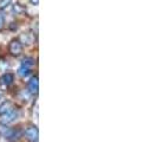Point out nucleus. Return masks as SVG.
<instances>
[{
    "mask_svg": "<svg viewBox=\"0 0 157 142\" xmlns=\"http://www.w3.org/2000/svg\"><path fill=\"white\" fill-rule=\"evenodd\" d=\"M8 51L14 56H19L23 52V44L19 40H12L8 45Z\"/></svg>",
    "mask_w": 157,
    "mask_h": 142,
    "instance_id": "obj_4",
    "label": "nucleus"
},
{
    "mask_svg": "<svg viewBox=\"0 0 157 142\" xmlns=\"http://www.w3.org/2000/svg\"><path fill=\"white\" fill-rule=\"evenodd\" d=\"M32 65H33L32 59H24L23 63H21V65H20V68H19V70H18L19 76H21V77L27 76V75L30 73V70H31Z\"/></svg>",
    "mask_w": 157,
    "mask_h": 142,
    "instance_id": "obj_3",
    "label": "nucleus"
},
{
    "mask_svg": "<svg viewBox=\"0 0 157 142\" xmlns=\"http://www.w3.org/2000/svg\"><path fill=\"white\" fill-rule=\"evenodd\" d=\"M12 109V102L10 101H6L1 107H0V114H4V112H7Z\"/></svg>",
    "mask_w": 157,
    "mask_h": 142,
    "instance_id": "obj_7",
    "label": "nucleus"
},
{
    "mask_svg": "<svg viewBox=\"0 0 157 142\" xmlns=\"http://www.w3.org/2000/svg\"><path fill=\"white\" fill-rule=\"evenodd\" d=\"M21 40L25 44H32L33 43V36L31 33H25V34L21 36Z\"/></svg>",
    "mask_w": 157,
    "mask_h": 142,
    "instance_id": "obj_8",
    "label": "nucleus"
},
{
    "mask_svg": "<svg viewBox=\"0 0 157 142\" xmlns=\"http://www.w3.org/2000/svg\"><path fill=\"white\" fill-rule=\"evenodd\" d=\"M29 90L31 91L32 94H38V90H39V81H38V77L34 76L30 79L29 82Z\"/></svg>",
    "mask_w": 157,
    "mask_h": 142,
    "instance_id": "obj_6",
    "label": "nucleus"
},
{
    "mask_svg": "<svg viewBox=\"0 0 157 142\" xmlns=\"http://www.w3.org/2000/svg\"><path fill=\"white\" fill-rule=\"evenodd\" d=\"M2 95H4V94H2V91H0V98L2 97Z\"/></svg>",
    "mask_w": 157,
    "mask_h": 142,
    "instance_id": "obj_12",
    "label": "nucleus"
},
{
    "mask_svg": "<svg viewBox=\"0 0 157 142\" xmlns=\"http://www.w3.org/2000/svg\"><path fill=\"white\" fill-rule=\"evenodd\" d=\"M31 2L33 5H38V2H39V0H31Z\"/></svg>",
    "mask_w": 157,
    "mask_h": 142,
    "instance_id": "obj_10",
    "label": "nucleus"
},
{
    "mask_svg": "<svg viewBox=\"0 0 157 142\" xmlns=\"http://www.w3.org/2000/svg\"><path fill=\"white\" fill-rule=\"evenodd\" d=\"M12 0H0V8H4L11 4Z\"/></svg>",
    "mask_w": 157,
    "mask_h": 142,
    "instance_id": "obj_9",
    "label": "nucleus"
},
{
    "mask_svg": "<svg viewBox=\"0 0 157 142\" xmlns=\"http://www.w3.org/2000/svg\"><path fill=\"white\" fill-rule=\"evenodd\" d=\"M25 137L31 142H37L38 141V137H39V132H38V128L37 127H29L26 128L25 130Z\"/></svg>",
    "mask_w": 157,
    "mask_h": 142,
    "instance_id": "obj_2",
    "label": "nucleus"
},
{
    "mask_svg": "<svg viewBox=\"0 0 157 142\" xmlns=\"http://www.w3.org/2000/svg\"><path fill=\"white\" fill-rule=\"evenodd\" d=\"M19 117V112L16 109H11L7 112H4L0 115V123L6 126V124H10L12 122H14L17 118Z\"/></svg>",
    "mask_w": 157,
    "mask_h": 142,
    "instance_id": "obj_1",
    "label": "nucleus"
},
{
    "mask_svg": "<svg viewBox=\"0 0 157 142\" xmlns=\"http://www.w3.org/2000/svg\"><path fill=\"white\" fill-rule=\"evenodd\" d=\"M13 81H14V75L11 73V72H6L0 77V84L8 87V85H11L13 83Z\"/></svg>",
    "mask_w": 157,
    "mask_h": 142,
    "instance_id": "obj_5",
    "label": "nucleus"
},
{
    "mask_svg": "<svg viewBox=\"0 0 157 142\" xmlns=\"http://www.w3.org/2000/svg\"><path fill=\"white\" fill-rule=\"evenodd\" d=\"M2 24H4V18L0 16V27L2 26Z\"/></svg>",
    "mask_w": 157,
    "mask_h": 142,
    "instance_id": "obj_11",
    "label": "nucleus"
}]
</instances>
